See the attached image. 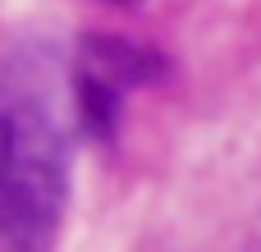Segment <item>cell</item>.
Wrapping results in <instances>:
<instances>
[{
	"label": "cell",
	"instance_id": "3957f363",
	"mask_svg": "<svg viewBox=\"0 0 261 252\" xmlns=\"http://www.w3.org/2000/svg\"><path fill=\"white\" fill-rule=\"evenodd\" d=\"M115 5H133V0H115Z\"/></svg>",
	"mask_w": 261,
	"mask_h": 252
},
{
	"label": "cell",
	"instance_id": "7a4b0ae2",
	"mask_svg": "<svg viewBox=\"0 0 261 252\" xmlns=\"http://www.w3.org/2000/svg\"><path fill=\"white\" fill-rule=\"evenodd\" d=\"M161 73V60L124 37H83L73 69V106L92 138H110L124 96Z\"/></svg>",
	"mask_w": 261,
	"mask_h": 252
},
{
	"label": "cell",
	"instance_id": "6da1fadb",
	"mask_svg": "<svg viewBox=\"0 0 261 252\" xmlns=\"http://www.w3.org/2000/svg\"><path fill=\"white\" fill-rule=\"evenodd\" d=\"M69 207V133L50 51L0 55V252H50Z\"/></svg>",
	"mask_w": 261,
	"mask_h": 252
}]
</instances>
